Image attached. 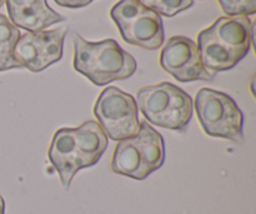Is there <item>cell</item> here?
Wrapping results in <instances>:
<instances>
[{
  "instance_id": "obj_1",
  "label": "cell",
  "mask_w": 256,
  "mask_h": 214,
  "mask_svg": "<svg viewBox=\"0 0 256 214\" xmlns=\"http://www.w3.org/2000/svg\"><path fill=\"white\" fill-rule=\"evenodd\" d=\"M72 40L74 69L98 87L128 79L136 72V60L116 40L89 42L79 34H74Z\"/></svg>"
},
{
  "instance_id": "obj_2",
  "label": "cell",
  "mask_w": 256,
  "mask_h": 214,
  "mask_svg": "<svg viewBox=\"0 0 256 214\" xmlns=\"http://www.w3.org/2000/svg\"><path fill=\"white\" fill-rule=\"evenodd\" d=\"M164 160L165 144L162 134L142 120L134 137L118 142L112 169L116 174L142 180L159 169Z\"/></svg>"
},
{
  "instance_id": "obj_3",
  "label": "cell",
  "mask_w": 256,
  "mask_h": 214,
  "mask_svg": "<svg viewBox=\"0 0 256 214\" xmlns=\"http://www.w3.org/2000/svg\"><path fill=\"white\" fill-rule=\"evenodd\" d=\"M138 109L148 123L184 133L192 117V99L172 83L162 82L138 90Z\"/></svg>"
},
{
  "instance_id": "obj_4",
  "label": "cell",
  "mask_w": 256,
  "mask_h": 214,
  "mask_svg": "<svg viewBox=\"0 0 256 214\" xmlns=\"http://www.w3.org/2000/svg\"><path fill=\"white\" fill-rule=\"evenodd\" d=\"M192 105L208 135L242 143L244 114L232 97L219 90L202 88Z\"/></svg>"
},
{
  "instance_id": "obj_5",
  "label": "cell",
  "mask_w": 256,
  "mask_h": 214,
  "mask_svg": "<svg viewBox=\"0 0 256 214\" xmlns=\"http://www.w3.org/2000/svg\"><path fill=\"white\" fill-rule=\"evenodd\" d=\"M110 17L128 44L146 50L159 49L164 44L162 18L140 0H120L112 8Z\"/></svg>"
},
{
  "instance_id": "obj_6",
  "label": "cell",
  "mask_w": 256,
  "mask_h": 214,
  "mask_svg": "<svg viewBox=\"0 0 256 214\" xmlns=\"http://www.w3.org/2000/svg\"><path fill=\"white\" fill-rule=\"evenodd\" d=\"M94 115L108 138L114 142L129 139L139 130L136 100L116 87H108L98 97Z\"/></svg>"
},
{
  "instance_id": "obj_7",
  "label": "cell",
  "mask_w": 256,
  "mask_h": 214,
  "mask_svg": "<svg viewBox=\"0 0 256 214\" xmlns=\"http://www.w3.org/2000/svg\"><path fill=\"white\" fill-rule=\"evenodd\" d=\"M66 27L52 30L28 32L20 35L14 48V58L22 68H26L32 73L46 69L62 57Z\"/></svg>"
},
{
  "instance_id": "obj_8",
  "label": "cell",
  "mask_w": 256,
  "mask_h": 214,
  "mask_svg": "<svg viewBox=\"0 0 256 214\" xmlns=\"http://www.w3.org/2000/svg\"><path fill=\"white\" fill-rule=\"evenodd\" d=\"M160 65L182 83L212 82L214 79V74L202 64L196 43L182 35H175L166 40L160 53Z\"/></svg>"
},
{
  "instance_id": "obj_9",
  "label": "cell",
  "mask_w": 256,
  "mask_h": 214,
  "mask_svg": "<svg viewBox=\"0 0 256 214\" xmlns=\"http://www.w3.org/2000/svg\"><path fill=\"white\" fill-rule=\"evenodd\" d=\"M48 158L58 172L64 189H69L72 178L80 169L79 152L75 140L74 128H60L52 135Z\"/></svg>"
},
{
  "instance_id": "obj_10",
  "label": "cell",
  "mask_w": 256,
  "mask_h": 214,
  "mask_svg": "<svg viewBox=\"0 0 256 214\" xmlns=\"http://www.w3.org/2000/svg\"><path fill=\"white\" fill-rule=\"evenodd\" d=\"M204 30L242 60L249 53L254 37V24L248 17H222Z\"/></svg>"
},
{
  "instance_id": "obj_11",
  "label": "cell",
  "mask_w": 256,
  "mask_h": 214,
  "mask_svg": "<svg viewBox=\"0 0 256 214\" xmlns=\"http://www.w3.org/2000/svg\"><path fill=\"white\" fill-rule=\"evenodd\" d=\"M5 3L10 22L28 32L45 30L65 20L48 5L46 0H5Z\"/></svg>"
},
{
  "instance_id": "obj_12",
  "label": "cell",
  "mask_w": 256,
  "mask_h": 214,
  "mask_svg": "<svg viewBox=\"0 0 256 214\" xmlns=\"http://www.w3.org/2000/svg\"><path fill=\"white\" fill-rule=\"evenodd\" d=\"M74 132L82 168L92 167L106 150L109 144L106 134L94 120L82 123L80 127L74 128Z\"/></svg>"
},
{
  "instance_id": "obj_13",
  "label": "cell",
  "mask_w": 256,
  "mask_h": 214,
  "mask_svg": "<svg viewBox=\"0 0 256 214\" xmlns=\"http://www.w3.org/2000/svg\"><path fill=\"white\" fill-rule=\"evenodd\" d=\"M196 45L202 64L209 72L218 73L230 70L242 60L234 52L210 37L205 30H202L198 35Z\"/></svg>"
},
{
  "instance_id": "obj_14",
  "label": "cell",
  "mask_w": 256,
  "mask_h": 214,
  "mask_svg": "<svg viewBox=\"0 0 256 214\" xmlns=\"http://www.w3.org/2000/svg\"><path fill=\"white\" fill-rule=\"evenodd\" d=\"M19 38V29L5 15L0 14V72L22 68L14 58V48Z\"/></svg>"
},
{
  "instance_id": "obj_15",
  "label": "cell",
  "mask_w": 256,
  "mask_h": 214,
  "mask_svg": "<svg viewBox=\"0 0 256 214\" xmlns=\"http://www.w3.org/2000/svg\"><path fill=\"white\" fill-rule=\"evenodd\" d=\"M140 3L156 14L172 18L189 9L194 0H140Z\"/></svg>"
},
{
  "instance_id": "obj_16",
  "label": "cell",
  "mask_w": 256,
  "mask_h": 214,
  "mask_svg": "<svg viewBox=\"0 0 256 214\" xmlns=\"http://www.w3.org/2000/svg\"><path fill=\"white\" fill-rule=\"evenodd\" d=\"M228 17H249L256 13V0H218Z\"/></svg>"
},
{
  "instance_id": "obj_17",
  "label": "cell",
  "mask_w": 256,
  "mask_h": 214,
  "mask_svg": "<svg viewBox=\"0 0 256 214\" xmlns=\"http://www.w3.org/2000/svg\"><path fill=\"white\" fill-rule=\"evenodd\" d=\"M54 2L62 8L78 9V8H84L89 5L92 0H54Z\"/></svg>"
},
{
  "instance_id": "obj_18",
  "label": "cell",
  "mask_w": 256,
  "mask_h": 214,
  "mask_svg": "<svg viewBox=\"0 0 256 214\" xmlns=\"http://www.w3.org/2000/svg\"><path fill=\"white\" fill-rule=\"evenodd\" d=\"M0 214H5V200L0 195Z\"/></svg>"
},
{
  "instance_id": "obj_19",
  "label": "cell",
  "mask_w": 256,
  "mask_h": 214,
  "mask_svg": "<svg viewBox=\"0 0 256 214\" xmlns=\"http://www.w3.org/2000/svg\"><path fill=\"white\" fill-rule=\"evenodd\" d=\"M254 78L255 77H252V82H250V90H252V95H254Z\"/></svg>"
},
{
  "instance_id": "obj_20",
  "label": "cell",
  "mask_w": 256,
  "mask_h": 214,
  "mask_svg": "<svg viewBox=\"0 0 256 214\" xmlns=\"http://www.w3.org/2000/svg\"><path fill=\"white\" fill-rule=\"evenodd\" d=\"M4 4H5V0H0V8H2Z\"/></svg>"
}]
</instances>
